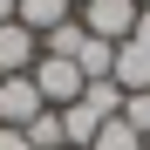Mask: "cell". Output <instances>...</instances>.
Returning a JSON list of instances; mask_svg holds the SVG:
<instances>
[{
    "mask_svg": "<svg viewBox=\"0 0 150 150\" xmlns=\"http://www.w3.org/2000/svg\"><path fill=\"white\" fill-rule=\"evenodd\" d=\"M48 48H41V55H62V62H75V55H82V41H89V28H82V14H75V21H62V28L55 34H41Z\"/></svg>",
    "mask_w": 150,
    "mask_h": 150,
    "instance_id": "8",
    "label": "cell"
},
{
    "mask_svg": "<svg viewBox=\"0 0 150 150\" xmlns=\"http://www.w3.org/2000/svg\"><path fill=\"white\" fill-rule=\"evenodd\" d=\"M82 109H89V116H103V123L123 116V89H116V82H89V89H82Z\"/></svg>",
    "mask_w": 150,
    "mask_h": 150,
    "instance_id": "9",
    "label": "cell"
},
{
    "mask_svg": "<svg viewBox=\"0 0 150 150\" xmlns=\"http://www.w3.org/2000/svg\"><path fill=\"white\" fill-rule=\"evenodd\" d=\"M14 21L28 34H55L62 21H75V0H14Z\"/></svg>",
    "mask_w": 150,
    "mask_h": 150,
    "instance_id": "6",
    "label": "cell"
},
{
    "mask_svg": "<svg viewBox=\"0 0 150 150\" xmlns=\"http://www.w3.org/2000/svg\"><path fill=\"white\" fill-rule=\"evenodd\" d=\"M28 75H34V89H41V103H48V109L82 103V89H89V82H82V68H75V62H62V55H41Z\"/></svg>",
    "mask_w": 150,
    "mask_h": 150,
    "instance_id": "2",
    "label": "cell"
},
{
    "mask_svg": "<svg viewBox=\"0 0 150 150\" xmlns=\"http://www.w3.org/2000/svg\"><path fill=\"white\" fill-rule=\"evenodd\" d=\"M41 109H48V103H41L34 75H0V130H28Z\"/></svg>",
    "mask_w": 150,
    "mask_h": 150,
    "instance_id": "3",
    "label": "cell"
},
{
    "mask_svg": "<svg viewBox=\"0 0 150 150\" xmlns=\"http://www.w3.org/2000/svg\"><path fill=\"white\" fill-rule=\"evenodd\" d=\"M75 68H82V82H109V68H116V41H82V55H75Z\"/></svg>",
    "mask_w": 150,
    "mask_h": 150,
    "instance_id": "7",
    "label": "cell"
},
{
    "mask_svg": "<svg viewBox=\"0 0 150 150\" xmlns=\"http://www.w3.org/2000/svg\"><path fill=\"white\" fill-rule=\"evenodd\" d=\"M7 21H14V0H0V28H7Z\"/></svg>",
    "mask_w": 150,
    "mask_h": 150,
    "instance_id": "13",
    "label": "cell"
},
{
    "mask_svg": "<svg viewBox=\"0 0 150 150\" xmlns=\"http://www.w3.org/2000/svg\"><path fill=\"white\" fill-rule=\"evenodd\" d=\"M89 150H143V130H130L123 116H109L103 130H96V143H89Z\"/></svg>",
    "mask_w": 150,
    "mask_h": 150,
    "instance_id": "10",
    "label": "cell"
},
{
    "mask_svg": "<svg viewBox=\"0 0 150 150\" xmlns=\"http://www.w3.org/2000/svg\"><path fill=\"white\" fill-rule=\"evenodd\" d=\"M75 14H82V28H89L96 41H116V48H123V41L137 34V14H143V7H137V0H82Z\"/></svg>",
    "mask_w": 150,
    "mask_h": 150,
    "instance_id": "1",
    "label": "cell"
},
{
    "mask_svg": "<svg viewBox=\"0 0 150 150\" xmlns=\"http://www.w3.org/2000/svg\"><path fill=\"white\" fill-rule=\"evenodd\" d=\"M0 150H34V143H28V130H0Z\"/></svg>",
    "mask_w": 150,
    "mask_h": 150,
    "instance_id": "12",
    "label": "cell"
},
{
    "mask_svg": "<svg viewBox=\"0 0 150 150\" xmlns=\"http://www.w3.org/2000/svg\"><path fill=\"white\" fill-rule=\"evenodd\" d=\"M28 143H34V150H68V143H62V109H41V116L28 123Z\"/></svg>",
    "mask_w": 150,
    "mask_h": 150,
    "instance_id": "11",
    "label": "cell"
},
{
    "mask_svg": "<svg viewBox=\"0 0 150 150\" xmlns=\"http://www.w3.org/2000/svg\"><path fill=\"white\" fill-rule=\"evenodd\" d=\"M143 150H150V137H143Z\"/></svg>",
    "mask_w": 150,
    "mask_h": 150,
    "instance_id": "14",
    "label": "cell"
},
{
    "mask_svg": "<svg viewBox=\"0 0 150 150\" xmlns=\"http://www.w3.org/2000/svg\"><path fill=\"white\" fill-rule=\"evenodd\" d=\"M109 82H116L123 96H143V89H150V48H143V41H123V48H116Z\"/></svg>",
    "mask_w": 150,
    "mask_h": 150,
    "instance_id": "5",
    "label": "cell"
},
{
    "mask_svg": "<svg viewBox=\"0 0 150 150\" xmlns=\"http://www.w3.org/2000/svg\"><path fill=\"white\" fill-rule=\"evenodd\" d=\"M41 62V34H28L21 21H7L0 28V75H28Z\"/></svg>",
    "mask_w": 150,
    "mask_h": 150,
    "instance_id": "4",
    "label": "cell"
}]
</instances>
